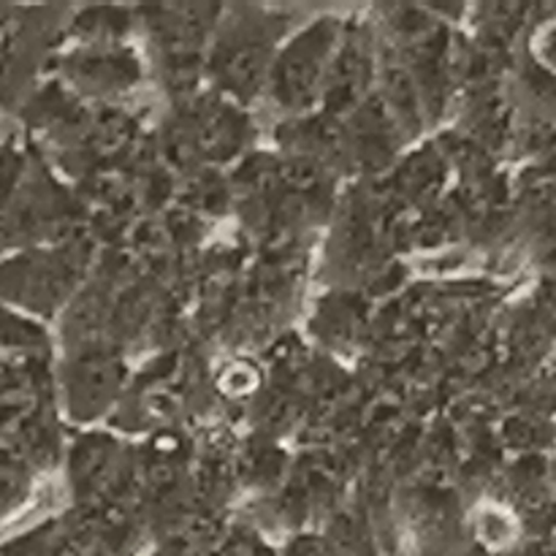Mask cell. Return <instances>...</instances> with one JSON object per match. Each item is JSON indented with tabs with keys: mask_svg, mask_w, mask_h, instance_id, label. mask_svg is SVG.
<instances>
[{
	"mask_svg": "<svg viewBox=\"0 0 556 556\" xmlns=\"http://www.w3.org/2000/svg\"><path fill=\"white\" fill-rule=\"evenodd\" d=\"M68 264L60 255L33 253L0 264V299L33 309L54 307L65 293Z\"/></svg>",
	"mask_w": 556,
	"mask_h": 556,
	"instance_id": "6da1fadb",
	"label": "cell"
},
{
	"mask_svg": "<svg viewBox=\"0 0 556 556\" xmlns=\"http://www.w3.org/2000/svg\"><path fill=\"white\" fill-rule=\"evenodd\" d=\"M22 472L14 462H9L5 456H0V516H5L11 510V505L22 497Z\"/></svg>",
	"mask_w": 556,
	"mask_h": 556,
	"instance_id": "7a4b0ae2",
	"label": "cell"
},
{
	"mask_svg": "<svg viewBox=\"0 0 556 556\" xmlns=\"http://www.w3.org/2000/svg\"><path fill=\"white\" fill-rule=\"evenodd\" d=\"M16 179H20V161H16L11 152H3V155H0V206L9 201Z\"/></svg>",
	"mask_w": 556,
	"mask_h": 556,
	"instance_id": "3957f363",
	"label": "cell"
},
{
	"mask_svg": "<svg viewBox=\"0 0 556 556\" xmlns=\"http://www.w3.org/2000/svg\"><path fill=\"white\" fill-rule=\"evenodd\" d=\"M0 556H9V554H0Z\"/></svg>",
	"mask_w": 556,
	"mask_h": 556,
	"instance_id": "277c9868",
	"label": "cell"
}]
</instances>
